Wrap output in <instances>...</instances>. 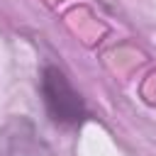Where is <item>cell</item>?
Returning a JSON list of instances; mask_svg holds the SVG:
<instances>
[{"label":"cell","instance_id":"2","mask_svg":"<svg viewBox=\"0 0 156 156\" xmlns=\"http://www.w3.org/2000/svg\"><path fill=\"white\" fill-rule=\"evenodd\" d=\"M0 156H56V151L27 117H10L0 124Z\"/></svg>","mask_w":156,"mask_h":156},{"label":"cell","instance_id":"1","mask_svg":"<svg viewBox=\"0 0 156 156\" xmlns=\"http://www.w3.org/2000/svg\"><path fill=\"white\" fill-rule=\"evenodd\" d=\"M41 95H44V105H46V110H49V115L56 124L76 127L85 119V105H83L80 95L71 88L68 78L58 68H54V66L44 68Z\"/></svg>","mask_w":156,"mask_h":156}]
</instances>
